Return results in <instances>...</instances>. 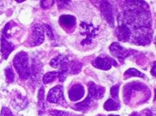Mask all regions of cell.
Here are the masks:
<instances>
[{
  "label": "cell",
  "mask_w": 156,
  "mask_h": 116,
  "mask_svg": "<svg viewBox=\"0 0 156 116\" xmlns=\"http://www.w3.org/2000/svg\"><path fill=\"white\" fill-rule=\"evenodd\" d=\"M109 50H110L111 53L117 57L120 62L123 63L127 57H128L131 54V51L128 49L125 48L119 45V43L114 42L113 43L110 47H109Z\"/></svg>",
  "instance_id": "cell-7"
},
{
  "label": "cell",
  "mask_w": 156,
  "mask_h": 116,
  "mask_svg": "<svg viewBox=\"0 0 156 116\" xmlns=\"http://www.w3.org/2000/svg\"><path fill=\"white\" fill-rule=\"evenodd\" d=\"M44 27L41 25L37 24L33 28L32 34L29 39V44L31 46H39L44 43Z\"/></svg>",
  "instance_id": "cell-5"
},
{
  "label": "cell",
  "mask_w": 156,
  "mask_h": 116,
  "mask_svg": "<svg viewBox=\"0 0 156 116\" xmlns=\"http://www.w3.org/2000/svg\"><path fill=\"white\" fill-rule=\"evenodd\" d=\"M59 23L63 29L67 31H69L73 29L76 27V19L73 15H63L59 17Z\"/></svg>",
  "instance_id": "cell-13"
},
{
  "label": "cell",
  "mask_w": 156,
  "mask_h": 116,
  "mask_svg": "<svg viewBox=\"0 0 156 116\" xmlns=\"http://www.w3.org/2000/svg\"><path fill=\"white\" fill-rule=\"evenodd\" d=\"M81 27L82 28V31L81 33L82 35H85L86 38L81 42L82 45H90L92 39L95 38L97 33V29L91 23H88L87 22H82L80 25Z\"/></svg>",
  "instance_id": "cell-6"
},
{
  "label": "cell",
  "mask_w": 156,
  "mask_h": 116,
  "mask_svg": "<svg viewBox=\"0 0 156 116\" xmlns=\"http://www.w3.org/2000/svg\"><path fill=\"white\" fill-rule=\"evenodd\" d=\"M141 77V78H144L145 75L142 72H140L139 70H136V68H129V70H127V71L124 73V77L125 78H130V77Z\"/></svg>",
  "instance_id": "cell-21"
},
{
  "label": "cell",
  "mask_w": 156,
  "mask_h": 116,
  "mask_svg": "<svg viewBox=\"0 0 156 116\" xmlns=\"http://www.w3.org/2000/svg\"><path fill=\"white\" fill-rule=\"evenodd\" d=\"M58 76V72L52 71L49 72L44 75L43 77V82L44 84H49L55 81Z\"/></svg>",
  "instance_id": "cell-20"
},
{
  "label": "cell",
  "mask_w": 156,
  "mask_h": 116,
  "mask_svg": "<svg viewBox=\"0 0 156 116\" xmlns=\"http://www.w3.org/2000/svg\"><path fill=\"white\" fill-rule=\"evenodd\" d=\"M108 116H120V115H109Z\"/></svg>",
  "instance_id": "cell-29"
},
{
  "label": "cell",
  "mask_w": 156,
  "mask_h": 116,
  "mask_svg": "<svg viewBox=\"0 0 156 116\" xmlns=\"http://www.w3.org/2000/svg\"><path fill=\"white\" fill-rule=\"evenodd\" d=\"M100 9L101 15L104 19L112 27H114L115 20L113 17V14L112 11V8L110 3L108 1L100 2Z\"/></svg>",
  "instance_id": "cell-8"
},
{
  "label": "cell",
  "mask_w": 156,
  "mask_h": 116,
  "mask_svg": "<svg viewBox=\"0 0 156 116\" xmlns=\"http://www.w3.org/2000/svg\"><path fill=\"white\" fill-rule=\"evenodd\" d=\"M94 101V100H92L89 96H87V97L83 101L76 104L75 108L77 110L81 111H87L88 110H90V108L92 106Z\"/></svg>",
  "instance_id": "cell-16"
},
{
  "label": "cell",
  "mask_w": 156,
  "mask_h": 116,
  "mask_svg": "<svg viewBox=\"0 0 156 116\" xmlns=\"http://www.w3.org/2000/svg\"><path fill=\"white\" fill-rule=\"evenodd\" d=\"M29 58L26 52H20L13 58V66L20 77L22 80H27L30 78V70L29 67Z\"/></svg>",
  "instance_id": "cell-1"
},
{
  "label": "cell",
  "mask_w": 156,
  "mask_h": 116,
  "mask_svg": "<svg viewBox=\"0 0 156 116\" xmlns=\"http://www.w3.org/2000/svg\"><path fill=\"white\" fill-rule=\"evenodd\" d=\"M5 73L6 76V80L8 83H12L14 81L15 79V75H14L13 71L11 66L6 68L5 70Z\"/></svg>",
  "instance_id": "cell-22"
},
{
  "label": "cell",
  "mask_w": 156,
  "mask_h": 116,
  "mask_svg": "<svg viewBox=\"0 0 156 116\" xmlns=\"http://www.w3.org/2000/svg\"><path fill=\"white\" fill-rule=\"evenodd\" d=\"M50 114L54 116H78L77 115L70 113V112H66L60 110H51Z\"/></svg>",
  "instance_id": "cell-23"
},
{
  "label": "cell",
  "mask_w": 156,
  "mask_h": 116,
  "mask_svg": "<svg viewBox=\"0 0 156 116\" xmlns=\"http://www.w3.org/2000/svg\"><path fill=\"white\" fill-rule=\"evenodd\" d=\"M121 108L120 104L117 102L116 100H114L113 99H108L105 101L104 108L106 111H116L118 110Z\"/></svg>",
  "instance_id": "cell-19"
},
{
  "label": "cell",
  "mask_w": 156,
  "mask_h": 116,
  "mask_svg": "<svg viewBox=\"0 0 156 116\" xmlns=\"http://www.w3.org/2000/svg\"><path fill=\"white\" fill-rule=\"evenodd\" d=\"M54 1H41V7L44 9H48L53 5V3Z\"/></svg>",
  "instance_id": "cell-26"
},
{
  "label": "cell",
  "mask_w": 156,
  "mask_h": 116,
  "mask_svg": "<svg viewBox=\"0 0 156 116\" xmlns=\"http://www.w3.org/2000/svg\"><path fill=\"white\" fill-rule=\"evenodd\" d=\"M69 63V58L63 55H59L58 57L53 58L49 62V65L53 68H61L63 66L68 65Z\"/></svg>",
  "instance_id": "cell-15"
},
{
  "label": "cell",
  "mask_w": 156,
  "mask_h": 116,
  "mask_svg": "<svg viewBox=\"0 0 156 116\" xmlns=\"http://www.w3.org/2000/svg\"><path fill=\"white\" fill-rule=\"evenodd\" d=\"M92 65L96 68L103 70H108L111 69L112 66H118V63L114 59L105 56V57H98L95 58L92 61Z\"/></svg>",
  "instance_id": "cell-4"
},
{
  "label": "cell",
  "mask_w": 156,
  "mask_h": 116,
  "mask_svg": "<svg viewBox=\"0 0 156 116\" xmlns=\"http://www.w3.org/2000/svg\"><path fill=\"white\" fill-rule=\"evenodd\" d=\"M30 70V78L31 81L34 83H37L41 78V76L43 73V69H42V64L37 58H33L32 64Z\"/></svg>",
  "instance_id": "cell-9"
},
{
  "label": "cell",
  "mask_w": 156,
  "mask_h": 116,
  "mask_svg": "<svg viewBox=\"0 0 156 116\" xmlns=\"http://www.w3.org/2000/svg\"><path fill=\"white\" fill-rule=\"evenodd\" d=\"M0 116H13L12 112L8 108H3L2 111V114Z\"/></svg>",
  "instance_id": "cell-27"
},
{
  "label": "cell",
  "mask_w": 156,
  "mask_h": 116,
  "mask_svg": "<svg viewBox=\"0 0 156 116\" xmlns=\"http://www.w3.org/2000/svg\"><path fill=\"white\" fill-rule=\"evenodd\" d=\"M44 31H46V33H47V35L49 37V38H50L51 39H54V33H53L52 29L51 27L48 25H44Z\"/></svg>",
  "instance_id": "cell-25"
},
{
  "label": "cell",
  "mask_w": 156,
  "mask_h": 116,
  "mask_svg": "<svg viewBox=\"0 0 156 116\" xmlns=\"http://www.w3.org/2000/svg\"><path fill=\"white\" fill-rule=\"evenodd\" d=\"M38 108L40 114H43L45 110V90L44 87L40 88L38 93Z\"/></svg>",
  "instance_id": "cell-17"
},
{
  "label": "cell",
  "mask_w": 156,
  "mask_h": 116,
  "mask_svg": "<svg viewBox=\"0 0 156 116\" xmlns=\"http://www.w3.org/2000/svg\"><path fill=\"white\" fill-rule=\"evenodd\" d=\"M119 84H117V85L113 86L111 88L110 92L112 97L115 100H119Z\"/></svg>",
  "instance_id": "cell-24"
},
{
  "label": "cell",
  "mask_w": 156,
  "mask_h": 116,
  "mask_svg": "<svg viewBox=\"0 0 156 116\" xmlns=\"http://www.w3.org/2000/svg\"><path fill=\"white\" fill-rule=\"evenodd\" d=\"M132 35V30L127 25L122 23L116 29V36L118 40L122 42H128Z\"/></svg>",
  "instance_id": "cell-11"
},
{
  "label": "cell",
  "mask_w": 156,
  "mask_h": 116,
  "mask_svg": "<svg viewBox=\"0 0 156 116\" xmlns=\"http://www.w3.org/2000/svg\"><path fill=\"white\" fill-rule=\"evenodd\" d=\"M84 87L81 84H75L69 90V98L71 101H76L80 100L84 96Z\"/></svg>",
  "instance_id": "cell-10"
},
{
  "label": "cell",
  "mask_w": 156,
  "mask_h": 116,
  "mask_svg": "<svg viewBox=\"0 0 156 116\" xmlns=\"http://www.w3.org/2000/svg\"><path fill=\"white\" fill-rule=\"evenodd\" d=\"M129 116H141L137 112H133V113L131 114Z\"/></svg>",
  "instance_id": "cell-28"
},
{
  "label": "cell",
  "mask_w": 156,
  "mask_h": 116,
  "mask_svg": "<svg viewBox=\"0 0 156 116\" xmlns=\"http://www.w3.org/2000/svg\"><path fill=\"white\" fill-rule=\"evenodd\" d=\"M14 48H15L14 45L11 43V42L8 41L7 38H5L3 35L1 43V52L3 58H8V56L14 50Z\"/></svg>",
  "instance_id": "cell-14"
},
{
  "label": "cell",
  "mask_w": 156,
  "mask_h": 116,
  "mask_svg": "<svg viewBox=\"0 0 156 116\" xmlns=\"http://www.w3.org/2000/svg\"><path fill=\"white\" fill-rule=\"evenodd\" d=\"M82 66L83 64L79 61H71L69 63V72L71 75H77L81 72Z\"/></svg>",
  "instance_id": "cell-18"
},
{
  "label": "cell",
  "mask_w": 156,
  "mask_h": 116,
  "mask_svg": "<svg viewBox=\"0 0 156 116\" xmlns=\"http://www.w3.org/2000/svg\"><path fill=\"white\" fill-rule=\"evenodd\" d=\"M47 101L50 103L58 104L62 106L67 107V104L63 96V87L62 85L56 86L49 91Z\"/></svg>",
  "instance_id": "cell-2"
},
{
  "label": "cell",
  "mask_w": 156,
  "mask_h": 116,
  "mask_svg": "<svg viewBox=\"0 0 156 116\" xmlns=\"http://www.w3.org/2000/svg\"><path fill=\"white\" fill-rule=\"evenodd\" d=\"M105 92V88L98 86L92 82L89 83V93H88V96L92 100H96L101 99V98L104 97Z\"/></svg>",
  "instance_id": "cell-12"
},
{
  "label": "cell",
  "mask_w": 156,
  "mask_h": 116,
  "mask_svg": "<svg viewBox=\"0 0 156 116\" xmlns=\"http://www.w3.org/2000/svg\"><path fill=\"white\" fill-rule=\"evenodd\" d=\"M152 31L148 27L137 29L133 37L134 43L137 45H146L151 42Z\"/></svg>",
  "instance_id": "cell-3"
}]
</instances>
